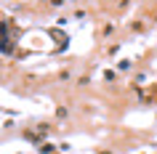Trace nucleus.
Instances as JSON below:
<instances>
[{"label": "nucleus", "instance_id": "obj_1", "mask_svg": "<svg viewBox=\"0 0 157 154\" xmlns=\"http://www.w3.org/2000/svg\"><path fill=\"white\" fill-rule=\"evenodd\" d=\"M3 53H11V48H13V32H11V21L8 19H3Z\"/></svg>", "mask_w": 157, "mask_h": 154}, {"label": "nucleus", "instance_id": "obj_2", "mask_svg": "<svg viewBox=\"0 0 157 154\" xmlns=\"http://www.w3.org/2000/svg\"><path fill=\"white\" fill-rule=\"evenodd\" d=\"M45 133H48V128H45V125H40V128H35V130H27L24 136H27V138H32V141H37V138L45 136Z\"/></svg>", "mask_w": 157, "mask_h": 154}]
</instances>
